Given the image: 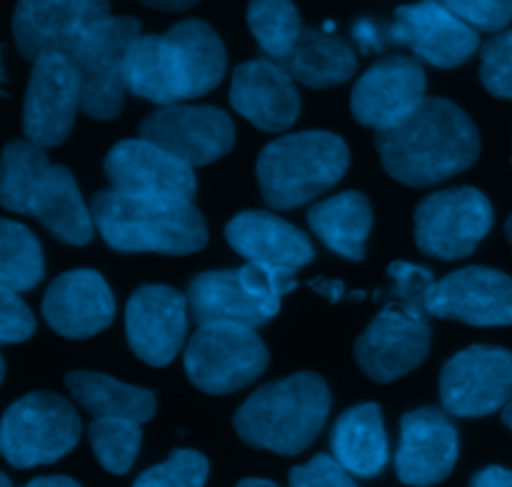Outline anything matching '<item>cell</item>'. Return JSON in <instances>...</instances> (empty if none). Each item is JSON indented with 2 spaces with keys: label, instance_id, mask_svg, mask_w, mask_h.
Listing matches in <instances>:
<instances>
[{
  "label": "cell",
  "instance_id": "cell-13",
  "mask_svg": "<svg viewBox=\"0 0 512 487\" xmlns=\"http://www.w3.org/2000/svg\"><path fill=\"white\" fill-rule=\"evenodd\" d=\"M140 138L160 145L175 158L200 168L223 158L235 145V125L213 105H163L140 125Z\"/></svg>",
  "mask_w": 512,
  "mask_h": 487
},
{
  "label": "cell",
  "instance_id": "cell-35",
  "mask_svg": "<svg viewBox=\"0 0 512 487\" xmlns=\"http://www.w3.org/2000/svg\"><path fill=\"white\" fill-rule=\"evenodd\" d=\"M238 278L240 283H243V288L248 290L258 303H263L273 315H278L283 295L293 293V290L298 288L295 270L273 268V265L248 263L238 270Z\"/></svg>",
  "mask_w": 512,
  "mask_h": 487
},
{
  "label": "cell",
  "instance_id": "cell-33",
  "mask_svg": "<svg viewBox=\"0 0 512 487\" xmlns=\"http://www.w3.org/2000/svg\"><path fill=\"white\" fill-rule=\"evenodd\" d=\"M210 465L195 450H173L165 463L145 470L133 487H203Z\"/></svg>",
  "mask_w": 512,
  "mask_h": 487
},
{
  "label": "cell",
  "instance_id": "cell-14",
  "mask_svg": "<svg viewBox=\"0 0 512 487\" xmlns=\"http://www.w3.org/2000/svg\"><path fill=\"white\" fill-rule=\"evenodd\" d=\"M105 175L113 190L145 200L193 203L198 190L188 163L145 138L120 140L105 155Z\"/></svg>",
  "mask_w": 512,
  "mask_h": 487
},
{
  "label": "cell",
  "instance_id": "cell-22",
  "mask_svg": "<svg viewBox=\"0 0 512 487\" xmlns=\"http://www.w3.org/2000/svg\"><path fill=\"white\" fill-rule=\"evenodd\" d=\"M230 103L245 120L265 133L290 128L300 115L295 80L270 58L245 60L235 68Z\"/></svg>",
  "mask_w": 512,
  "mask_h": 487
},
{
  "label": "cell",
  "instance_id": "cell-15",
  "mask_svg": "<svg viewBox=\"0 0 512 487\" xmlns=\"http://www.w3.org/2000/svg\"><path fill=\"white\" fill-rule=\"evenodd\" d=\"M385 35L388 43L405 45L435 68H458L480 48L478 30L460 20L443 0H420L398 8Z\"/></svg>",
  "mask_w": 512,
  "mask_h": 487
},
{
  "label": "cell",
  "instance_id": "cell-41",
  "mask_svg": "<svg viewBox=\"0 0 512 487\" xmlns=\"http://www.w3.org/2000/svg\"><path fill=\"white\" fill-rule=\"evenodd\" d=\"M470 487H512V470L498 468V465L480 470Z\"/></svg>",
  "mask_w": 512,
  "mask_h": 487
},
{
  "label": "cell",
  "instance_id": "cell-6",
  "mask_svg": "<svg viewBox=\"0 0 512 487\" xmlns=\"http://www.w3.org/2000/svg\"><path fill=\"white\" fill-rule=\"evenodd\" d=\"M348 165L350 153L343 138L328 130H305L265 145L255 173L265 203L290 210L338 185Z\"/></svg>",
  "mask_w": 512,
  "mask_h": 487
},
{
  "label": "cell",
  "instance_id": "cell-21",
  "mask_svg": "<svg viewBox=\"0 0 512 487\" xmlns=\"http://www.w3.org/2000/svg\"><path fill=\"white\" fill-rule=\"evenodd\" d=\"M460 443L453 420L435 408L410 410L400 420L395 470L405 485H438L453 473Z\"/></svg>",
  "mask_w": 512,
  "mask_h": 487
},
{
  "label": "cell",
  "instance_id": "cell-47",
  "mask_svg": "<svg viewBox=\"0 0 512 487\" xmlns=\"http://www.w3.org/2000/svg\"><path fill=\"white\" fill-rule=\"evenodd\" d=\"M505 233H508V238H510V243H512V215L508 218V223H505Z\"/></svg>",
  "mask_w": 512,
  "mask_h": 487
},
{
  "label": "cell",
  "instance_id": "cell-12",
  "mask_svg": "<svg viewBox=\"0 0 512 487\" xmlns=\"http://www.w3.org/2000/svg\"><path fill=\"white\" fill-rule=\"evenodd\" d=\"M108 15V0H18L13 38L28 60L50 53L70 58L85 35Z\"/></svg>",
  "mask_w": 512,
  "mask_h": 487
},
{
  "label": "cell",
  "instance_id": "cell-26",
  "mask_svg": "<svg viewBox=\"0 0 512 487\" xmlns=\"http://www.w3.org/2000/svg\"><path fill=\"white\" fill-rule=\"evenodd\" d=\"M333 458L355 478H375L388 463V433L383 410L375 403L345 410L330 438Z\"/></svg>",
  "mask_w": 512,
  "mask_h": 487
},
{
  "label": "cell",
  "instance_id": "cell-5",
  "mask_svg": "<svg viewBox=\"0 0 512 487\" xmlns=\"http://www.w3.org/2000/svg\"><path fill=\"white\" fill-rule=\"evenodd\" d=\"M330 415V390L315 373H298L250 395L233 425L253 448L298 455L313 445Z\"/></svg>",
  "mask_w": 512,
  "mask_h": 487
},
{
  "label": "cell",
  "instance_id": "cell-49",
  "mask_svg": "<svg viewBox=\"0 0 512 487\" xmlns=\"http://www.w3.org/2000/svg\"><path fill=\"white\" fill-rule=\"evenodd\" d=\"M3 378H5V363L3 358H0V383H3Z\"/></svg>",
  "mask_w": 512,
  "mask_h": 487
},
{
  "label": "cell",
  "instance_id": "cell-32",
  "mask_svg": "<svg viewBox=\"0 0 512 487\" xmlns=\"http://www.w3.org/2000/svg\"><path fill=\"white\" fill-rule=\"evenodd\" d=\"M88 438L98 463L108 473L125 475L138 458L143 430L135 420L95 418L88 428Z\"/></svg>",
  "mask_w": 512,
  "mask_h": 487
},
{
  "label": "cell",
  "instance_id": "cell-28",
  "mask_svg": "<svg viewBox=\"0 0 512 487\" xmlns=\"http://www.w3.org/2000/svg\"><path fill=\"white\" fill-rule=\"evenodd\" d=\"M308 223L333 253L348 260H363L365 240L373 225V205L363 193L348 190L313 205Z\"/></svg>",
  "mask_w": 512,
  "mask_h": 487
},
{
  "label": "cell",
  "instance_id": "cell-20",
  "mask_svg": "<svg viewBox=\"0 0 512 487\" xmlns=\"http://www.w3.org/2000/svg\"><path fill=\"white\" fill-rule=\"evenodd\" d=\"M428 315L475 328L512 325V278L493 268H463L450 273L435 283Z\"/></svg>",
  "mask_w": 512,
  "mask_h": 487
},
{
  "label": "cell",
  "instance_id": "cell-9",
  "mask_svg": "<svg viewBox=\"0 0 512 487\" xmlns=\"http://www.w3.org/2000/svg\"><path fill=\"white\" fill-rule=\"evenodd\" d=\"M185 373L190 383L210 395L243 390L268 368V348L255 328L235 323L200 325L185 345Z\"/></svg>",
  "mask_w": 512,
  "mask_h": 487
},
{
  "label": "cell",
  "instance_id": "cell-40",
  "mask_svg": "<svg viewBox=\"0 0 512 487\" xmlns=\"http://www.w3.org/2000/svg\"><path fill=\"white\" fill-rule=\"evenodd\" d=\"M353 35H355V40H358V45L363 53H378V50H383L385 45H388L385 28L380 30L378 25L370 23V20H360V23H355Z\"/></svg>",
  "mask_w": 512,
  "mask_h": 487
},
{
  "label": "cell",
  "instance_id": "cell-30",
  "mask_svg": "<svg viewBox=\"0 0 512 487\" xmlns=\"http://www.w3.org/2000/svg\"><path fill=\"white\" fill-rule=\"evenodd\" d=\"M248 25L270 60H283L305 30L293 0H250Z\"/></svg>",
  "mask_w": 512,
  "mask_h": 487
},
{
  "label": "cell",
  "instance_id": "cell-4",
  "mask_svg": "<svg viewBox=\"0 0 512 487\" xmlns=\"http://www.w3.org/2000/svg\"><path fill=\"white\" fill-rule=\"evenodd\" d=\"M90 215L105 243L120 253L190 255L208 243L205 218L193 203L145 200L118 190H100Z\"/></svg>",
  "mask_w": 512,
  "mask_h": 487
},
{
  "label": "cell",
  "instance_id": "cell-29",
  "mask_svg": "<svg viewBox=\"0 0 512 487\" xmlns=\"http://www.w3.org/2000/svg\"><path fill=\"white\" fill-rule=\"evenodd\" d=\"M70 395L83 410H88L93 418H118L135 420V423H148L155 415V395L150 390L125 385L120 380L103 373H90V370H75L65 375Z\"/></svg>",
  "mask_w": 512,
  "mask_h": 487
},
{
  "label": "cell",
  "instance_id": "cell-43",
  "mask_svg": "<svg viewBox=\"0 0 512 487\" xmlns=\"http://www.w3.org/2000/svg\"><path fill=\"white\" fill-rule=\"evenodd\" d=\"M138 3L158 10H188L193 8V5H198L200 0H138Z\"/></svg>",
  "mask_w": 512,
  "mask_h": 487
},
{
  "label": "cell",
  "instance_id": "cell-48",
  "mask_svg": "<svg viewBox=\"0 0 512 487\" xmlns=\"http://www.w3.org/2000/svg\"><path fill=\"white\" fill-rule=\"evenodd\" d=\"M0 487H13V483H10L3 473H0Z\"/></svg>",
  "mask_w": 512,
  "mask_h": 487
},
{
  "label": "cell",
  "instance_id": "cell-11",
  "mask_svg": "<svg viewBox=\"0 0 512 487\" xmlns=\"http://www.w3.org/2000/svg\"><path fill=\"white\" fill-rule=\"evenodd\" d=\"M440 400L455 418H483L512 400V353L473 345L460 350L440 373Z\"/></svg>",
  "mask_w": 512,
  "mask_h": 487
},
{
  "label": "cell",
  "instance_id": "cell-38",
  "mask_svg": "<svg viewBox=\"0 0 512 487\" xmlns=\"http://www.w3.org/2000/svg\"><path fill=\"white\" fill-rule=\"evenodd\" d=\"M290 487H358L355 475L330 455H315L310 463L290 470Z\"/></svg>",
  "mask_w": 512,
  "mask_h": 487
},
{
  "label": "cell",
  "instance_id": "cell-37",
  "mask_svg": "<svg viewBox=\"0 0 512 487\" xmlns=\"http://www.w3.org/2000/svg\"><path fill=\"white\" fill-rule=\"evenodd\" d=\"M460 20L485 33H500L512 20V0H443Z\"/></svg>",
  "mask_w": 512,
  "mask_h": 487
},
{
  "label": "cell",
  "instance_id": "cell-19",
  "mask_svg": "<svg viewBox=\"0 0 512 487\" xmlns=\"http://www.w3.org/2000/svg\"><path fill=\"white\" fill-rule=\"evenodd\" d=\"M188 298L168 285H143L125 308L130 350L143 363L165 368L183 348L188 333Z\"/></svg>",
  "mask_w": 512,
  "mask_h": 487
},
{
  "label": "cell",
  "instance_id": "cell-46",
  "mask_svg": "<svg viewBox=\"0 0 512 487\" xmlns=\"http://www.w3.org/2000/svg\"><path fill=\"white\" fill-rule=\"evenodd\" d=\"M503 423L508 425V428L512 430V400L503 408Z\"/></svg>",
  "mask_w": 512,
  "mask_h": 487
},
{
  "label": "cell",
  "instance_id": "cell-2",
  "mask_svg": "<svg viewBox=\"0 0 512 487\" xmlns=\"http://www.w3.org/2000/svg\"><path fill=\"white\" fill-rule=\"evenodd\" d=\"M228 53L203 20H183L163 35H140L130 55L128 90L155 105L200 98L220 85Z\"/></svg>",
  "mask_w": 512,
  "mask_h": 487
},
{
  "label": "cell",
  "instance_id": "cell-17",
  "mask_svg": "<svg viewBox=\"0 0 512 487\" xmlns=\"http://www.w3.org/2000/svg\"><path fill=\"white\" fill-rule=\"evenodd\" d=\"M430 350V325L398 305H388L373 318L355 343L360 370L375 383H393L418 368Z\"/></svg>",
  "mask_w": 512,
  "mask_h": 487
},
{
  "label": "cell",
  "instance_id": "cell-18",
  "mask_svg": "<svg viewBox=\"0 0 512 487\" xmlns=\"http://www.w3.org/2000/svg\"><path fill=\"white\" fill-rule=\"evenodd\" d=\"M425 70L408 55H390L370 65L355 83L350 110L368 128L388 130L425 100Z\"/></svg>",
  "mask_w": 512,
  "mask_h": 487
},
{
  "label": "cell",
  "instance_id": "cell-16",
  "mask_svg": "<svg viewBox=\"0 0 512 487\" xmlns=\"http://www.w3.org/2000/svg\"><path fill=\"white\" fill-rule=\"evenodd\" d=\"M80 83L70 58L58 53L33 60L23 105V133L40 148H55L73 130Z\"/></svg>",
  "mask_w": 512,
  "mask_h": 487
},
{
  "label": "cell",
  "instance_id": "cell-7",
  "mask_svg": "<svg viewBox=\"0 0 512 487\" xmlns=\"http://www.w3.org/2000/svg\"><path fill=\"white\" fill-rule=\"evenodd\" d=\"M140 20L108 15L70 55L80 83V108L95 120H113L128 93L130 55L140 40Z\"/></svg>",
  "mask_w": 512,
  "mask_h": 487
},
{
  "label": "cell",
  "instance_id": "cell-45",
  "mask_svg": "<svg viewBox=\"0 0 512 487\" xmlns=\"http://www.w3.org/2000/svg\"><path fill=\"white\" fill-rule=\"evenodd\" d=\"M235 487H278L275 483H270V480H260V478H248L243 480V483H238Z\"/></svg>",
  "mask_w": 512,
  "mask_h": 487
},
{
  "label": "cell",
  "instance_id": "cell-8",
  "mask_svg": "<svg viewBox=\"0 0 512 487\" xmlns=\"http://www.w3.org/2000/svg\"><path fill=\"white\" fill-rule=\"evenodd\" d=\"M80 440L73 405L53 393H30L5 410L0 420V455L13 468L48 465L68 455Z\"/></svg>",
  "mask_w": 512,
  "mask_h": 487
},
{
  "label": "cell",
  "instance_id": "cell-31",
  "mask_svg": "<svg viewBox=\"0 0 512 487\" xmlns=\"http://www.w3.org/2000/svg\"><path fill=\"white\" fill-rule=\"evenodd\" d=\"M43 250L38 238L25 225L13 220H0V283L8 288H35L43 280Z\"/></svg>",
  "mask_w": 512,
  "mask_h": 487
},
{
  "label": "cell",
  "instance_id": "cell-44",
  "mask_svg": "<svg viewBox=\"0 0 512 487\" xmlns=\"http://www.w3.org/2000/svg\"><path fill=\"white\" fill-rule=\"evenodd\" d=\"M23 487H80V485L75 483V480L63 478V475H55V478H35Z\"/></svg>",
  "mask_w": 512,
  "mask_h": 487
},
{
  "label": "cell",
  "instance_id": "cell-39",
  "mask_svg": "<svg viewBox=\"0 0 512 487\" xmlns=\"http://www.w3.org/2000/svg\"><path fill=\"white\" fill-rule=\"evenodd\" d=\"M35 318L18 290L0 283V343H23L33 335Z\"/></svg>",
  "mask_w": 512,
  "mask_h": 487
},
{
  "label": "cell",
  "instance_id": "cell-42",
  "mask_svg": "<svg viewBox=\"0 0 512 487\" xmlns=\"http://www.w3.org/2000/svg\"><path fill=\"white\" fill-rule=\"evenodd\" d=\"M310 288H313L315 293L325 295L330 303H338L340 295H343V283H335V280H313Z\"/></svg>",
  "mask_w": 512,
  "mask_h": 487
},
{
  "label": "cell",
  "instance_id": "cell-3",
  "mask_svg": "<svg viewBox=\"0 0 512 487\" xmlns=\"http://www.w3.org/2000/svg\"><path fill=\"white\" fill-rule=\"evenodd\" d=\"M0 205L10 213L38 218L68 245H88L93 215L83 203L73 173L50 163L43 148L30 140H13L0 158Z\"/></svg>",
  "mask_w": 512,
  "mask_h": 487
},
{
  "label": "cell",
  "instance_id": "cell-25",
  "mask_svg": "<svg viewBox=\"0 0 512 487\" xmlns=\"http://www.w3.org/2000/svg\"><path fill=\"white\" fill-rule=\"evenodd\" d=\"M188 308L198 325L235 323L258 328L275 318L263 303L243 288L238 270H210L193 278L188 288Z\"/></svg>",
  "mask_w": 512,
  "mask_h": 487
},
{
  "label": "cell",
  "instance_id": "cell-1",
  "mask_svg": "<svg viewBox=\"0 0 512 487\" xmlns=\"http://www.w3.org/2000/svg\"><path fill=\"white\" fill-rule=\"evenodd\" d=\"M375 145L390 178L410 188L445 183L480 155L475 123L445 98H425L408 118L380 130Z\"/></svg>",
  "mask_w": 512,
  "mask_h": 487
},
{
  "label": "cell",
  "instance_id": "cell-24",
  "mask_svg": "<svg viewBox=\"0 0 512 487\" xmlns=\"http://www.w3.org/2000/svg\"><path fill=\"white\" fill-rule=\"evenodd\" d=\"M230 248L248 263L300 270L313 260V245L295 225L263 210H245L225 228Z\"/></svg>",
  "mask_w": 512,
  "mask_h": 487
},
{
  "label": "cell",
  "instance_id": "cell-50",
  "mask_svg": "<svg viewBox=\"0 0 512 487\" xmlns=\"http://www.w3.org/2000/svg\"><path fill=\"white\" fill-rule=\"evenodd\" d=\"M0 80H3V70H0Z\"/></svg>",
  "mask_w": 512,
  "mask_h": 487
},
{
  "label": "cell",
  "instance_id": "cell-34",
  "mask_svg": "<svg viewBox=\"0 0 512 487\" xmlns=\"http://www.w3.org/2000/svg\"><path fill=\"white\" fill-rule=\"evenodd\" d=\"M390 278V295L398 300V308L408 310L415 318L428 320V300L430 293L435 288V278L428 268H420V265L405 263L398 260L388 268Z\"/></svg>",
  "mask_w": 512,
  "mask_h": 487
},
{
  "label": "cell",
  "instance_id": "cell-36",
  "mask_svg": "<svg viewBox=\"0 0 512 487\" xmlns=\"http://www.w3.org/2000/svg\"><path fill=\"white\" fill-rule=\"evenodd\" d=\"M480 80L490 95L512 100V28L495 33L480 48Z\"/></svg>",
  "mask_w": 512,
  "mask_h": 487
},
{
  "label": "cell",
  "instance_id": "cell-23",
  "mask_svg": "<svg viewBox=\"0 0 512 487\" xmlns=\"http://www.w3.org/2000/svg\"><path fill=\"white\" fill-rule=\"evenodd\" d=\"M43 315L50 328L65 338H93L113 323L115 300L103 275L95 270H70L50 283L43 298Z\"/></svg>",
  "mask_w": 512,
  "mask_h": 487
},
{
  "label": "cell",
  "instance_id": "cell-27",
  "mask_svg": "<svg viewBox=\"0 0 512 487\" xmlns=\"http://www.w3.org/2000/svg\"><path fill=\"white\" fill-rule=\"evenodd\" d=\"M278 65L295 83H303L308 88H333L353 78L358 70V55L353 45H348L338 35L305 28L293 50L283 60H278Z\"/></svg>",
  "mask_w": 512,
  "mask_h": 487
},
{
  "label": "cell",
  "instance_id": "cell-10",
  "mask_svg": "<svg viewBox=\"0 0 512 487\" xmlns=\"http://www.w3.org/2000/svg\"><path fill=\"white\" fill-rule=\"evenodd\" d=\"M493 205L478 188L428 195L415 210V243L430 258H468L493 228Z\"/></svg>",
  "mask_w": 512,
  "mask_h": 487
}]
</instances>
